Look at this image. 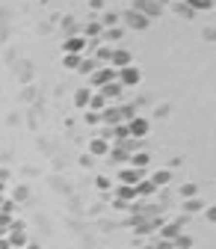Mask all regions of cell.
Here are the masks:
<instances>
[{
  "label": "cell",
  "instance_id": "obj_1",
  "mask_svg": "<svg viewBox=\"0 0 216 249\" xmlns=\"http://www.w3.org/2000/svg\"><path fill=\"white\" fill-rule=\"evenodd\" d=\"M116 80V69H95L89 74V89H101V86H107V83H113Z\"/></svg>",
  "mask_w": 216,
  "mask_h": 249
},
{
  "label": "cell",
  "instance_id": "obj_2",
  "mask_svg": "<svg viewBox=\"0 0 216 249\" xmlns=\"http://www.w3.org/2000/svg\"><path fill=\"white\" fill-rule=\"evenodd\" d=\"M125 124H128L131 140H145V137H148V128H151L145 116H133V119H131V122H125Z\"/></svg>",
  "mask_w": 216,
  "mask_h": 249
},
{
  "label": "cell",
  "instance_id": "obj_3",
  "mask_svg": "<svg viewBox=\"0 0 216 249\" xmlns=\"http://www.w3.org/2000/svg\"><path fill=\"white\" fill-rule=\"evenodd\" d=\"M116 80H118L121 86H136V83L142 80V71H139L136 66H128V69H118V71H116Z\"/></svg>",
  "mask_w": 216,
  "mask_h": 249
},
{
  "label": "cell",
  "instance_id": "obj_4",
  "mask_svg": "<svg viewBox=\"0 0 216 249\" xmlns=\"http://www.w3.org/2000/svg\"><path fill=\"white\" fill-rule=\"evenodd\" d=\"M128 66H133V56H131V51H125V48H116L113 53H110V69H128Z\"/></svg>",
  "mask_w": 216,
  "mask_h": 249
},
{
  "label": "cell",
  "instance_id": "obj_5",
  "mask_svg": "<svg viewBox=\"0 0 216 249\" xmlns=\"http://www.w3.org/2000/svg\"><path fill=\"white\" fill-rule=\"evenodd\" d=\"M6 240H9V246H12V249H21V246H27L30 240H27V231H24V223H18V220H15V226L9 229V234H6Z\"/></svg>",
  "mask_w": 216,
  "mask_h": 249
},
{
  "label": "cell",
  "instance_id": "obj_6",
  "mask_svg": "<svg viewBox=\"0 0 216 249\" xmlns=\"http://www.w3.org/2000/svg\"><path fill=\"white\" fill-rule=\"evenodd\" d=\"M142 178H145V169H133V166H125L118 172V184H128V187H136Z\"/></svg>",
  "mask_w": 216,
  "mask_h": 249
},
{
  "label": "cell",
  "instance_id": "obj_7",
  "mask_svg": "<svg viewBox=\"0 0 216 249\" xmlns=\"http://www.w3.org/2000/svg\"><path fill=\"white\" fill-rule=\"evenodd\" d=\"M136 12H142L148 21L151 18H157L160 15V0H136V6H133Z\"/></svg>",
  "mask_w": 216,
  "mask_h": 249
},
{
  "label": "cell",
  "instance_id": "obj_8",
  "mask_svg": "<svg viewBox=\"0 0 216 249\" xmlns=\"http://www.w3.org/2000/svg\"><path fill=\"white\" fill-rule=\"evenodd\" d=\"M178 234H183V220H172V223H163L160 226V237L163 240H175Z\"/></svg>",
  "mask_w": 216,
  "mask_h": 249
},
{
  "label": "cell",
  "instance_id": "obj_9",
  "mask_svg": "<svg viewBox=\"0 0 216 249\" xmlns=\"http://www.w3.org/2000/svg\"><path fill=\"white\" fill-rule=\"evenodd\" d=\"M125 21H128V27H133V30H148V18L142 15V12H136V9H131V12H125Z\"/></svg>",
  "mask_w": 216,
  "mask_h": 249
},
{
  "label": "cell",
  "instance_id": "obj_10",
  "mask_svg": "<svg viewBox=\"0 0 216 249\" xmlns=\"http://www.w3.org/2000/svg\"><path fill=\"white\" fill-rule=\"evenodd\" d=\"M110 148H113V142L107 140V137H95L89 142V151L92 154H98V158H104V154H110Z\"/></svg>",
  "mask_w": 216,
  "mask_h": 249
},
{
  "label": "cell",
  "instance_id": "obj_11",
  "mask_svg": "<svg viewBox=\"0 0 216 249\" xmlns=\"http://www.w3.org/2000/svg\"><path fill=\"white\" fill-rule=\"evenodd\" d=\"M101 122H104V124H110V128H116V124L121 122V113H118V107L107 104V107L101 110Z\"/></svg>",
  "mask_w": 216,
  "mask_h": 249
},
{
  "label": "cell",
  "instance_id": "obj_12",
  "mask_svg": "<svg viewBox=\"0 0 216 249\" xmlns=\"http://www.w3.org/2000/svg\"><path fill=\"white\" fill-rule=\"evenodd\" d=\"M86 48V36H68L63 45V53H80Z\"/></svg>",
  "mask_w": 216,
  "mask_h": 249
},
{
  "label": "cell",
  "instance_id": "obj_13",
  "mask_svg": "<svg viewBox=\"0 0 216 249\" xmlns=\"http://www.w3.org/2000/svg\"><path fill=\"white\" fill-rule=\"evenodd\" d=\"M98 92H101V95H104L107 101H116V98L121 95V83H118V80H113V83H107V86H101Z\"/></svg>",
  "mask_w": 216,
  "mask_h": 249
},
{
  "label": "cell",
  "instance_id": "obj_14",
  "mask_svg": "<svg viewBox=\"0 0 216 249\" xmlns=\"http://www.w3.org/2000/svg\"><path fill=\"white\" fill-rule=\"evenodd\" d=\"M148 163H151L148 151H136V154H131V160H128V166H133V169H145Z\"/></svg>",
  "mask_w": 216,
  "mask_h": 249
},
{
  "label": "cell",
  "instance_id": "obj_15",
  "mask_svg": "<svg viewBox=\"0 0 216 249\" xmlns=\"http://www.w3.org/2000/svg\"><path fill=\"white\" fill-rule=\"evenodd\" d=\"M89 98H92V89H89V86H83V89H77V92H74V107H80V110H86V107H89Z\"/></svg>",
  "mask_w": 216,
  "mask_h": 249
},
{
  "label": "cell",
  "instance_id": "obj_16",
  "mask_svg": "<svg viewBox=\"0 0 216 249\" xmlns=\"http://www.w3.org/2000/svg\"><path fill=\"white\" fill-rule=\"evenodd\" d=\"M107 104H110V101L101 95V92H92V98H89V107H86V110H92V113H101Z\"/></svg>",
  "mask_w": 216,
  "mask_h": 249
},
{
  "label": "cell",
  "instance_id": "obj_17",
  "mask_svg": "<svg viewBox=\"0 0 216 249\" xmlns=\"http://www.w3.org/2000/svg\"><path fill=\"white\" fill-rule=\"evenodd\" d=\"M148 181H151L154 187H166V184L172 181V172H169V169H157V172H154Z\"/></svg>",
  "mask_w": 216,
  "mask_h": 249
},
{
  "label": "cell",
  "instance_id": "obj_18",
  "mask_svg": "<svg viewBox=\"0 0 216 249\" xmlns=\"http://www.w3.org/2000/svg\"><path fill=\"white\" fill-rule=\"evenodd\" d=\"M121 36H125V30H121V27H107L104 33H101V39H104V42H110V45H113V42H118Z\"/></svg>",
  "mask_w": 216,
  "mask_h": 249
},
{
  "label": "cell",
  "instance_id": "obj_19",
  "mask_svg": "<svg viewBox=\"0 0 216 249\" xmlns=\"http://www.w3.org/2000/svg\"><path fill=\"white\" fill-rule=\"evenodd\" d=\"M187 6L193 12H210L213 9V0H187Z\"/></svg>",
  "mask_w": 216,
  "mask_h": 249
},
{
  "label": "cell",
  "instance_id": "obj_20",
  "mask_svg": "<svg viewBox=\"0 0 216 249\" xmlns=\"http://www.w3.org/2000/svg\"><path fill=\"white\" fill-rule=\"evenodd\" d=\"M131 199H136V187H128V184H121V187H118V202L125 205V202H131Z\"/></svg>",
  "mask_w": 216,
  "mask_h": 249
},
{
  "label": "cell",
  "instance_id": "obj_21",
  "mask_svg": "<svg viewBox=\"0 0 216 249\" xmlns=\"http://www.w3.org/2000/svg\"><path fill=\"white\" fill-rule=\"evenodd\" d=\"M12 226H15V216L12 213H0V237H6Z\"/></svg>",
  "mask_w": 216,
  "mask_h": 249
},
{
  "label": "cell",
  "instance_id": "obj_22",
  "mask_svg": "<svg viewBox=\"0 0 216 249\" xmlns=\"http://www.w3.org/2000/svg\"><path fill=\"white\" fill-rule=\"evenodd\" d=\"M80 62H83V56H80V53H66V56H63V66H66V69H71V71H77V69H80Z\"/></svg>",
  "mask_w": 216,
  "mask_h": 249
},
{
  "label": "cell",
  "instance_id": "obj_23",
  "mask_svg": "<svg viewBox=\"0 0 216 249\" xmlns=\"http://www.w3.org/2000/svg\"><path fill=\"white\" fill-rule=\"evenodd\" d=\"M154 190H157V187H154V184H151L148 178H142V181L136 184V196H151Z\"/></svg>",
  "mask_w": 216,
  "mask_h": 249
},
{
  "label": "cell",
  "instance_id": "obj_24",
  "mask_svg": "<svg viewBox=\"0 0 216 249\" xmlns=\"http://www.w3.org/2000/svg\"><path fill=\"white\" fill-rule=\"evenodd\" d=\"M172 246H175V249H190V246H193V237H190V234H178V237L172 240Z\"/></svg>",
  "mask_w": 216,
  "mask_h": 249
},
{
  "label": "cell",
  "instance_id": "obj_25",
  "mask_svg": "<svg viewBox=\"0 0 216 249\" xmlns=\"http://www.w3.org/2000/svg\"><path fill=\"white\" fill-rule=\"evenodd\" d=\"M175 12H178L181 18H193V15H196V12L187 6V0H178V3H175Z\"/></svg>",
  "mask_w": 216,
  "mask_h": 249
},
{
  "label": "cell",
  "instance_id": "obj_26",
  "mask_svg": "<svg viewBox=\"0 0 216 249\" xmlns=\"http://www.w3.org/2000/svg\"><path fill=\"white\" fill-rule=\"evenodd\" d=\"M183 208H187L190 213H196V211H201V208H204V202H201L199 196H193V199H187V205H183Z\"/></svg>",
  "mask_w": 216,
  "mask_h": 249
},
{
  "label": "cell",
  "instance_id": "obj_27",
  "mask_svg": "<svg viewBox=\"0 0 216 249\" xmlns=\"http://www.w3.org/2000/svg\"><path fill=\"white\" fill-rule=\"evenodd\" d=\"M113 134H116L118 140H131V134H128V124H125V122H118L116 128H113Z\"/></svg>",
  "mask_w": 216,
  "mask_h": 249
},
{
  "label": "cell",
  "instance_id": "obj_28",
  "mask_svg": "<svg viewBox=\"0 0 216 249\" xmlns=\"http://www.w3.org/2000/svg\"><path fill=\"white\" fill-rule=\"evenodd\" d=\"M116 24H118V15H116V12H113V15L107 12V15H104V21H101V27H104V30H107V27H116Z\"/></svg>",
  "mask_w": 216,
  "mask_h": 249
},
{
  "label": "cell",
  "instance_id": "obj_29",
  "mask_svg": "<svg viewBox=\"0 0 216 249\" xmlns=\"http://www.w3.org/2000/svg\"><path fill=\"white\" fill-rule=\"evenodd\" d=\"M98 33H104V27L101 24H89L86 27V42H89V36H98Z\"/></svg>",
  "mask_w": 216,
  "mask_h": 249
},
{
  "label": "cell",
  "instance_id": "obj_30",
  "mask_svg": "<svg viewBox=\"0 0 216 249\" xmlns=\"http://www.w3.org/2000/svg\"><path fill=\"white\" fill-rule=\"evenodd\" d=\"M181 196H183V199H193V196H196V184H183V187H181Z\"/></svg>",
  "mask_w": 216,
  "mask_h": 249
},
{
  "label": "cell",
  "instance_id": "obj_31",
  "mask_svg": "<svg viewBox=\"0 0 216 249\" xmlns=\"http://www.w3.org/2000/svg\"><path fill=\"white\" fill-rule=\"evenodd\" d=\"M118 113H121V119H125V122H131V119L136 116V110H133L131 104H128V107H118Z\"/></svg>",
  "mask_w": 216,
  "mask_h": 249
},
{
  "label": "cell",
  "instance_id": "obj_32",
  "mask_svg": "<svg viewBox=\"0 0 216 249\" xmlns=\"http://www.w3.org/2000/svg\"><path fill=\"white\" fill-rule=\"evenodd\" d=\"M95 187H98V190H110V187H113V181H110L107 175H101V178L95 181Z\"/></svg>",
  "mask_w": 216,
  "mask_h": 249
},
{
  "label": "cell",
  "instance_id": "obj_33",
  "mask_svg": "<svg viewBox=\"0 0 216 249\" xmlns=\"http://www.w3.org/2000/svg\"><path fill=\"white\" fill-rule=\"evenodd\" d=\"M86 122H89V124H98V122H101V113H92V110H86Z\"/></svg>",
  "mask_w": 216,
  "mask_h": 249
},
{
  "label": "cell",
  "instance_id": "obj_34",
  "mask_svg": "<svg viewBox=\"0 0 216 249\" xmlns=\"http://www.w3.org/2000/svg\"><path fill=\"white\" fill-rule=\"evenodd\" d=\"M77 71H83V74L89 71V74H92V71H95V62H86V59H83V62H80V69H77Z\"/></svg>",
  "mask_w": 216,
  "mask_h": 249
},
{
  "label": "cell",
  "instance_id": "obj_35",
  "mask_svg": "<svg viewBox=\"0 0 216 249\" xmlns=\"http://www.w3.org/2000/svg\"><path fill=\"white\" fill-rule=\"evenodd\" d=\"M151 249H175L172 240H157V246H151Z\"/></svg>",
  "mask_w": 216,
  "mask_h": 249
},
{
  "label": "cell",
  "instance_id": "obj_36",
  "mask_svg": "<svg viewBox=\"0 0 216 249\" xmlns=\"http://www.w3.org/2000/svg\"><path fill=\"white\" fill-rule=\"evenodd\" d=\"M110 53H113V48H101V51H98V59H107V62H110Z\"/></svg>",
  "mask_w": 216,
  "mask_h": 249
},
{
  "label": "cell",
  "instance_id": "obj_37",
  "mask_svg": "<svg viewBox=\"0 0 216 249\" xmlns=\"http://www.w3.org/2000/svg\"><path fill=\"white\" fill-rule=\"evenodd\" d=\"M207 220H210V223H216V208H210V211H207Z\"/></svg>",
  "mask_w": 216,
  "mask_h": 249
},
{
  "label": "cell",
  "instance_id": "obj_38",
  "mask_svg": "<svg viewBox=\"0 0 216 249\" xmlns=\"http://www.w3.org/2000/svg\"><path fill=\"white\" fill-rule=\"evenodd\" d=\"M0 249H12V246H9V240H6V237H0Z\"/></svg>",
  "mask_w": 216,
  "mask_h": 249
},
{
  "label": "cell",
  "instance_id": "obj_39",
  "mask_svg": "<svg viewBox=\"0 0 216 249\" xmlns=\"http://www.w3.org/2000/svg\"><path fill=\"white\" fill-rule=\"evenodd\" d=\"M21 249H42L39 243H27V246H21Z\"/></svg>",
  "mask_w": 216,
  "mask_h": 249
},
{
  "label": "cell",
  "instance_id": "obj_40",
  "mask_svg": "<svg viewBox=\"0 0 216 249\" xmlns=\"http://www.w3.org/2000/svg\"><path fill=\"white\" fill-rule=\"evenodd\" d=\"M160 3H163V0H160ZM172 3H178V0H172Z\"/></svg>",
  "mask_w": 216,
  "mask_h": 249
}]
</instances>
